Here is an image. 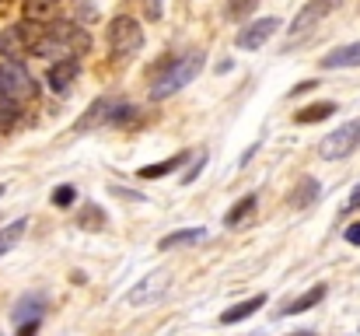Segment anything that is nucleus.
<instances>
[{
  "label": "nucleus",
  "instance_id": "nucleus-21",
  "mask_svg": "<svg viewBox=\"0 0 360 336\" xmlns=\"http://www.w3.org/2000/svg\"><path fill=\"white\" fill-rule=\"evenodd\" d=\"M319 197V182L315 179H301V189H294V204L297 207H311Z\"/></svg>",
  "mask_w": 360,
  "mask_h": 336
},
{
  "label": "nucleus",
  "instance_id": "nucleus-28",
  "mask_svg": "<svg viewBox=\"0 0 360 336\" xmlns=\"http://www.w3.org/2000/svg\"><path fill=\"white\" fill-rule=\"evenodd\" d=\"M147 4V14L150 18H161V0H143Z\"/></svg>",
  "mask_w": 360,
  "mask_h": 336
},
{
  "label": "nucleus",
  "instance_id": "nucleus-14",
  "mask_svg": "<svg viewBox=\"0 0 360 336\" xmlns=\"http://www.w3.org/2000/svg\"><path fill=\"white\" fill-rule=\"evenodd\" d=\"M203 238H207L203 228H182V231L165 235V238L158 242V249H161V252H172V249H179V245H196V242H203Z\"/></svg>",
  "mask_w": 360,
  "mask_h": 336
},
{
  "label": "nucleus",
  "instance_id": "nucleus-16",
  "mask_svg": "<svg viewBox=\"0 0 360 336\" xmlns=\"http://www.w3.org/2000/svg\"><path fill=\"white\" fill-rule=\"evenodd\" d=\"M326 298V284H315V287H308L301 298H294L287 309H283V316H301V312H308V309H315L319 301Z\"/></svg>",
  "mask_w": 360,
  "mask_h": 336
},
{
  "label": "nucleus",
  "instance_id": "nucleus-27",
  "mask_svg": "<svg viewBox=\"0 0 360 336\" xmlns=\"http://www.w3.org/2000/svg\"><path fill=\"white\" fill-rule=\"evenodd\" d=\"M347 242H350V245H360V221L347 228Z\"/></svg>",
  "mask_w": 360,
  "mask_h": 336
},
{
  "label": "nucleus",
  "instance_id": "nucleus-17",
  "mask_svg": "<svg viewBox=\"0 0 360 336\" xmlns=\"http://www.w3.org/2000/svg\"><path fill=\"white\" fill-rule=\"evenodd\" d=\"M25 231H28V218H18L14 224H7V228H0V256H7L21 238H25Z\"/></svg>",
  "mask_w": 360,
  "mask_h": 336
},
{
  "label": "nucleus",
  "instance_id": "nucleus-10",
  "mask_svg": "<svg viewBox=\"0 0 360 336\" xmlns=\"http://www.w3.org/2000/svg\"><path fill=\"white\" fill-rule=\"evenodd\" d=\"M77 74H81V63H77L74 56H67V60H53L49 70H46V85H49L53 95H67L70 85L77 81Z\"/></svg>",
  "mask_w": 360,
  "mask_h": 336
},
{
  "label": "nucleus",
  "instance_id": "nucleus-19",
  "mask_svg": "<svg viewBox=\"0 0 360 336\" xmlns=\"http://www.w3.org/2000/svg\"><path fill=\"white\" fill-rule=\"evenodd\" d=\"M255 204H259V200H255V193H248L245 200H238V204L224 214V224H228V228H241V224L248 221V214L255 211Z\"/></svg>",
  "mask_w": 360,
  "mask_h": 336
},
{
  "label": "nucleus",
  "instance_id": "nucleus-26",
  "mask_svg": "<svg viewBox=\"0 0 360 336\" xmlns=\"http://www.w3.org/2000/svg\"><path fill=\"white\" fill-rule=\"evenodd\" d=\"M203 165H207V154H196V161H193V168L182 175V186H189V182H196L200 179V172H203Z\"/></svg>",
  "mask_w": 360,
  "mask_h": 336
},
{
  "label": "nucleus",
  "instance_id": "nucleus-20",
  "mask_svg": "<svg viewBox=\"0 0 360 336\" xmlns=\"http://www.w3.org/2000/svg\"><path fill=\"white\" fill-rule=\"evenodd\" d=\"M182 161H186V154H172V158H165V161L143 165V168H140V179H161V175H168L172 168H179Z\"/></svg>",
  "mask_w": 360,
  "mask_h": 336
},
{
  "label": "nucleus",
  "instance_id": "nucleus-5",
  "mask_svg": "<svg viewBox=\"0 0 360 336\" xmlns=\"http://www.w3.org/2000/svg\"><path fill=\"white\" fill-rule=\"evenodd\" d=\"M133 116V106H126L120 99H95L88 112L74 123V130L77 133H88V130H98V126H120Z\"/></svg>",
  "mask_w": 360,
  "mask_h": 336
},
{
  "label": "nucleus",
  "instance_id": "nucleus-3",
  "mask_svg": "<svg viewBox=\"0 0 360 336\" xmlns=\"http://www.w3.org/2000/svg\"><path fill=\"white\" fill-rule=\"evenodd\" d=\"M35 92H39L35 77H32L18 60H4V63H0V99H4V102H11V106L21 109L25 102L35 99Z\"/></svg>",
  "mask_w": 360,
  "mask_h": 336
},
{
  "label": "nucleus",
  "instance_id": "nucleus-29",
  "mask_svg": "<svg viewBox=\"0 0 360 336\" xmlns=\"http://www.w3.org/2000/svg\"><path fill=\"white\" fill-rule=\"evenodd\" d=\"M354 207H360V186L350 193V200H347V211H354Z\"/></svg>",
  "mask_w": 360,
  "mask_h": 336
},
{
  "label": "nucleus",
  "instance_id": "nucleus-23",
  "mask_svg": "<svg viewBox=\"0 0 360 336\" xmlns=\"http://www.w3.org/2000/svg\"><path fill=\"white\" fill-rule=\"evenodd\" d=\"M255 7H259V0H228V14H231L235 21L248 18V14H252Z\"/></svg>",
  "mask_w": 360,
  "mask_h": 336
},
{
  "label": "nucleus",
  "instance_id": "nucleus-31",
  "mask_svg": "<svg viewBox=\"0 0 360 336\" xmlns=\"http://www.w3.org/2000/svg\"><path fill=\"white\" fill-rule=\"evenodd\" d=\"M4 189H7V186H0V197H4Z\"/></svg>",
  "mask_w": 360,
  "mask_h": 336
},
{
  "label": "nucleus",
  "instance_id": "nucleus-25",
  "mask_svg": "<svg viewBox=\"0 0 360 336\" xmlns=\"http://www.w3.org/2000/svg\"><path fill=\"white\" fill-rule=\"evenodd\" d=\"M81 224H84V228H102V224H105V214H102L98 207H84V214H81Z\"/></svg>",
  "mask_w": 360,
  "mask_h": 336
},
{
  "label": "nucleus",
  "instance_id": "nucleus-24",
  "mask_svg": "<svg viewBox=\"0 0 360 336\" xmlns=\"http://www.w3.org/2000/svg\"><path fill=\"white\" fill-rule=\"evenodd\" d=\"M74 200H77V189H74V186H56V189H53V204H56V207H70Z\"/></svg>",
  "mask_w": 360,
  "mask_h": 336
},
{
  "label": "nucleus",
  "instance_id": "nucleus-4",
  "mask_svg": "<svg viewBox=\"0 0 360 336\" xmlns=\"http://www.w3.org/2000/svg\"><path fill=\"white\" fill-rule=\"evenodd\" d=\"M105 39H109V53H112L116 60H129V56H136V53H140V46H143V28H140V21H136V18L120 14V18H112V21H109Z\"/></svg>",
  "mask_w": 360,
  "mask_h": 336
},
{
  "label": "nucleus",
  "instance_id": "nucleus-1",
  "mask_svg": "<svg viewBox=\"0 0 360 336\" xmlns=\"http://www.w3.org/2000/svg\"><path fill=\"white\" fill-rule=\"evenodd\" d=\"M203 63H207V56H203L200 49H189V53L172 56V60H168V63H161V67H158V74L150 77V99H154V102H161V99L179 95L186 85H193V81L200 77Z\"/></svg>",
  "mask_w": 360,
  "mask_h": 336
},
{
  "label": "nucleus",
  "instance_id": "nucleus-11",
  "mask_svg": "<svg viewBox=\"0 0 360 336\" xmlns=\"http://www.w3.org/2000/svg\"><path fill=\"white\" fill-rule=\"evenodd\" d=\"M280 28V18H259V21H252V25H245L238 35H235V46L238 49H259L262 42H269V35Z\"/></svg>",
  "mask_w": 360,
  "mask_h": 336
},
{
  "label": "nucleus",
  "instance_id": "nucleus-2",
  "mask_svg": "<svg viewBox=\"0 0 360 336\" xmlns=\"http://www.w3.org/2000/svg\"><path fill=\"white\" fill-rule=\"evenodd\" d=\"M88 46H91V39H88V32L84 28H77V25H70V21H53V25H42V35H39V42H35V53L32 56H53V60H67V56H81V53H88Z\"/></svg>",
  "mask_w": 360,
  "mask_h": 336
},
{
  "label": "nucleus",
  "instance_id": "nucleus-22",
  "mask_svg": "<svg viewBox=\"0 0 360 336\" xmlns=\"http://www.w3.org/2000/svg\"><path fill=\"white\" fill-rule=\"evenodd\" d=\"M56 4H60V0H28V4H25V18L42 25V18H46V14H49Z\"/></svg>",
  "mask_w": 360,
  "mask_h": 336
},
{
  "label": "nucleus",
  "instance_id": "nucleus-8",
  "mask_svg": "<svg viewBox=\"0 0 360 336\" xmlns=\"http://www.w3.org/2000/svg\"><path fill=\"white\" fill-rule=\"evenodd\" d=\"M336 4L340 0H308L297 14H294V21H290V39H301V35H308V32H315L333 11H336Z\"/></svg>",
  "mask_w": 360,
  "mask_h": 336
},
{
  "label": "nucleus",
  "instance_id": "nucleus-13",
  "mask_svg": "<svg viewBox=\"0 0 360 336\" xmlns=\"http://www.w3.org/2000/svg\"><path fill=\"white\" fill-rule=\"evenodd\" d=\"M42 309H46V298L42 294H25L18 305H14V312H11V319H14V326H25V323H39L42 319Z\"/></svg>",
  "mask_w": 360,
  "mask_h": 336
},
{
  "label": "nucleus",
  "instance_id": "nucleus-30",
  "mask_svg": "<svg viewBox=\"0 0 360 336\" xmlns=\"http://www.w3.org/2000/svg\"><path fill=\"white\" fill-rule=\"evenodd\" d=\"M294 336H315V333H294Z\"/></svg>",
  "mask_w": 360,
  "mask_h": 336
},
{
  "label": "nucleus",
  "instance_id": "nucleus-15",
  "mask_svg": "<svg viewBox=\"0 0 360 336\" xmlns=\"http://www.w3.org/2000/svg\"><path fill=\"white\" fill-rule=\"evenodd\" d=\"M262 305H266V298H262V294H255V298H248V301H241V305H231L228 312H221V323H224V326H235V323H241V319L255 316Z\"/></svg>",
  "mask_w": 360,
  "mask_h": 336
},
{
  "label": "nucleus",
  "instance_id": "nucleus-7",
  "mask_svg": "<svg viewBox=\"0 0 360 336\" xmlns=\"http://www.w3.org/2000/svg\"><path fill=\"white\" fill-rule=\"evenodd\" d=\"M357 147H360V119H350V123H343L340 130H333V133L319 144V154H322L326 161H340V158L354 154Z\"/></svg>",
  "mask_w": 360,
  "mask_h": 336
},
{
  "label": "nucleus",
  "instance_id": "nucleus-9",
  "mask_svg": "<svg viewBox=\"0 0 360 336\" xmlns=\"http://www.w3.org/2000/svg\"><path fill=\"white\" fill-rule=\"evenodd\" d=\"M168 284H172V277H168V273H147L143 280H136V284L126 291V305H129V309L150 305V301H158V298L168 291Z\"/></svg>",
  "mask_w": 360,
  "mask_h": 336
},
{
  "label": "nucleus",
  "instance_id": "nucleus-12",
  "mask_svg": "<svg viewBox=\"0 0 360 336\" xmlns=\"http://www.w3.org/2000/svg\"><path fill=\"white\" fill-rule=\"evenodd\" d=\"M347 67H360V42L336 46L329 56H322V70H347Z\"/></svg>",
  "mask_w": 360,
  "mask_h": 336
},
{
  "label": "nucleus",
  "instance_id": "nucleus-6",
  "mask_svg": "<svg viewBox=\"0 0 360 336\" xmlns=\"http://www.w3.org/2000/svg\"><path fill=\"white\" fill-rule=\"evenodd\" d=\"M42 25H46V21H42ZM42 25H39V21H21V25L4 28V35H0V53L11 56V60L32 56V53H35V42H39V35H42Z\"/></svg>",
  "mask_w": 360,
  "mask_h": 336
},
{
  "label": "nucleus",
  "instance_id": "nucleus-18",
  "mask_svg": "<svg viewBox=\"0 0 360 336\" xmlns=\"http://www.w3.org/2000/svg\"><path fill=\"white\" fill-rule=\"evenodd\" d=\"M336 112V102H315V106H308V109L294 112V123H301V126H311V123H322V119H329Z\"/></svg>",
  "mask_w": 360,
  "mask_h": 336
}]
</instances>
